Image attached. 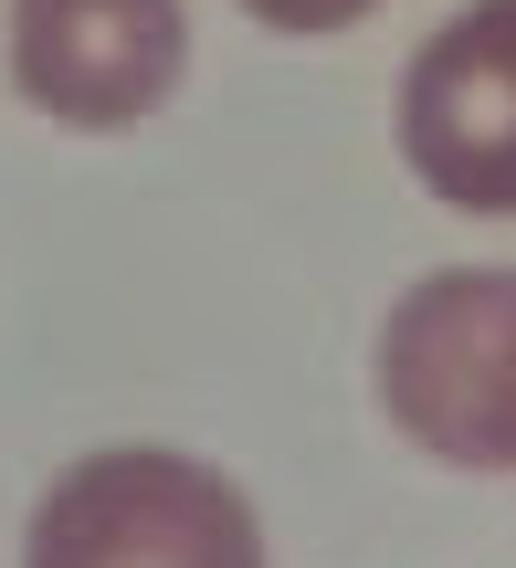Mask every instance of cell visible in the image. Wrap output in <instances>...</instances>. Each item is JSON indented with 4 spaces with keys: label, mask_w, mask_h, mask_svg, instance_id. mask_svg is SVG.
Masks as SVG:
<instances>
[{
    "label": "cell",
    "mask_w": 516,
    "mask_h": 568,
    "mask_svg": "<svg viewBox=\"0 0 516 568\" xmlns=\"http://www.w3.org/2000/svg\"><path fill=\"white\" fill-rule=\"evenodd\" d=\"M380 400L433 464L516 474V264H454L391 305Z\"/></svg>",
    "instance_id": "6da1fadb"
},
{
    "label": "cell",
    "mask_w": 516,
    "mask_h": 568,
    "mask_svg": "<svg viewBox=\"0 0 516 568\" xmlns=\"http://www.w3.org/2000/svg\"><path fill=\"white\" fill-rule=\"evenodd\" d=\"M264 32H348V21H370L380 0H243Z\"/></svg>",
    "instance_id": "5b68a950"
},
{
    "label": "cell",
    "mask_w": 516,
    "mask_h": 568,
    "mask_svg": "<svg viewBox=\"0 0 516 568\" xmlns=\"http://www.w3.org/2000/svg\"><path fill=\"white\" fill-rule=\"evenodd\" d=\"M401 159L433 201L516 222V0H464L401 74Z\"/></svg>",
    "instance_id": "3957f363"
},
{
    "label": "cell",
    "mask_w": 516,
    "mask_h": 568,
    "mask_svg": "<svg viewBox=\"0 0 516 568\" xmlns=\"http://www.w3.org/2000/svg\"><path fill=\"white\" fill-rule=\"evenodd\" d=\"M190 11L180 0H11V84L53 126L117 138L180 84Z\"/></svg>",
    "instance_id": "277c9868"
},
{
    "label": "cell",
    "mask_w": 516,
    "mask_h": 568,
    "mask_svg": "<svg viewBox=\"0 0 516 568\" xmlns=\"http://www.w3.org/2000/svg\"><path fill=\"white\" fill-rule=\"evenodd\" d=\"M21 568H264V527L232 474L159 443H117L53 474Z\"/></svg>",
    "instance_id": "7a4b0ae2"
}]
</instances>
